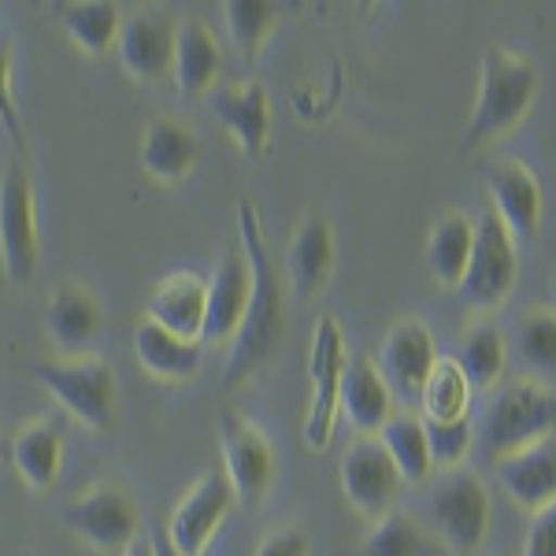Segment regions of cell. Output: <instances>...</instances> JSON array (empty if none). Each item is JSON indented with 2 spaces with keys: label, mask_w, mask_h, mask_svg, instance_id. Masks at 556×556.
I'll return each mask as SVG.
<instances>
[{
  "label": "cell",
  "mask_w": 556,
  "mask_h": 556,
  "mask_svg": "<svg viewBox=\"0 0 556 556\" xmlns=\"http://www.w3.org/2000/svg\"><path fill=\"white\" fill-rule=\"evenodd\" d=\"M238 245L241 256L249 264V308L241 319L235 342L227 349V364H223V386L235 390V386L249 382L264 364L275 361V353L282 349L286 334V301H282V278L278 267L267 256V241L260 230V215L253 208V201L238 204Z\"/></svg>",
  "instance_id": "6da1fadb"
},
{
  "label": "cell",
  "mask_w": 556,
  "mask_h": 556,
  "mask_svg": "<svg viewBox=\"0 0 556 556\" xmlns=\"http://www.w3.org/2000/svg\"><path fill=\"white\" fill-rule=\"evenodd\" d=\"M534 93H538V67L531 60L505 49H490L482 56V86H479V101H475L468 134H464V146L479 149L490 146L501 134L516 130L523 123V115L531 112Z\"/></svg>",
  "instance_id": "7a4b0ae2"
},
{
  "label": "cell",
  "mask_w": 556,
  "mask_h": 556,
  "mask_svg": "<svg viewBox=\"0 0 556 556\" xmlns=\"http://www.w3.org/2000/svg\"><path fill=\"white\" fill-rule=\"evenodd\" d=\"M556 430V393L534 379L508 382L490 401L479 427V453L486 460H505L534 442H545Z\"/></svg>",
  "instance_id": "3957f363"
},
{
  "label": "cell",
  "mask_w": 556,
  "mask_h": 556,
  "mask_svg": "<svg viewBox=\"0 0 556 556\" xmlns=\"http://www.w3.org/2000/svg\"><path fill=\"white\" fill-rule=\"evenodd\" d=\"M34 382L60 401L67 416L89 430H104L115 419V375L101 356H60L34 364Z\"/></svg>",
  "instance_id": "277c9868"
},
{
  "label": "cell",
  "mask_w": 556,
  "mask_h": 556,
  "mask_svg": "<svg viewBox=\"0 0 556 556\" xmlns=\"http://www.w3.org/2000/svg\"><path fill=\"white\" fill-rule=\"evenodd\" d=\"M64 523L89 549L123 556L141 538V516L130 490L119 482H97L64 505Z\"/></svg>",
  "instance_id": "5b68a950"
},
{
  "label": "cell",
  "mask_w": 556,
  "mask_h": 556,
  "mask_svg": "<svg viewBox=\"0 0 556 556\" xmlns=\"http://www.w3.org/2000/svg\"><path fill=\"white\" fill-rule=\"evenodd\" d=\"M41 260V227H38V197L30 175L12 164L0 175V267L8 282H30Z\"/></svg>",
  "instance_id": "8992f818"
},
{
  "label": "cell",
  "mask_w": 556,
  "mask_h": 556,
  "mask_svg": "<svg viewBox=\"0 0 556 556\" xmlns=\"http://www.w3.org/2000/svg\"><path fill=\"white\" fill-rule=\"evenodd\" d=\"M345 334L342 323L334 316H319L312 330L308 349V379H312V401L304 412V442L308 450L323 453L334 438L338 424V393H342V371H345Z\"/></svg>",
  "instance_id": "52a82bcc"
},
{
  "label": "cell",
  "mask_w": 556,
  "mask_h": 556,
  "mask_svg": "<svg viewBox=\"0 0 556 556\" xmlns=\"http://www.w3.org/2000/svg\"><path fill=\"white\" fill-rule=\"evenodd\" d=\"M519 275V256H516V238L505 230V223L490 212L479 215L475 223V241H471V256L460 278V298L471 308H497L505 304V298L513 293Z\"/></svg>",
  "instance_id": "ba28073f"
},
{
  "label": "cell",
  "mask_w": 556,
  "mask_h": 556,
  "mask_svg": "<svg viewBox=\"0 0 556 556\" xmlns=\"http://www.w3.org/2000/svg\"><path fill=\"white\" fill-rule=\"evenodd\" d=\"M430 523L453 553H475L490 531V493L471 471H450L434 482L427 501Z\"/></svg>",
  "instance_id": "9c48e42d"
},
{
  "label": "cell",
  "mask_w": 556,
  "mask_h": 556,
  "mask_svg": "<svg viewBox=\"0 0 556 556\" xmlns=\"http://www.w3.org/2000/svg\"><path fill=\"white\" fill-rule=\"evenodd\" d=\"M219 445H223V475H227L235 501L245 508L260 505L275 482V453L267 438L238 412L219 416Z\"/></svg>",
  "instance_id": "30bf717a"
},
{
  "label": "cell",
  "mask_w": 556,
  "mask_h": 556,
  "mask_svg": "<svg viewBox=\"0 0 556 556\" xmlns=\"http://www.w3.org/2000/svg\"><path fill=\"white\" fill-rule=\"evenodd\" d=\"M434 364H438V345L424 319H401L397 327L386 334L379 361H375L386 390L393 393L397 405H405V412L412 405H419V393H424Z\"/></svg>",
  "instance_id": "8fae6325"
},
{
  "label": "cell",
  "mask_w": 556,
  "mask_h": 556,
  "mask_svg": "<svg viewBox=\"0 0 556 556\" xmlns=\"http://www.w3.org/2000/svg\"><path fill=\"white\" fill-rule=\"evenodd\" d=\"M235 490H230L227 475L208 471L182 493V501L172 508L164 538L175 545L182 556H204V549L212 545V538L219 534L223 519L235 508Z\"/></svg>",
  "instance_id": "7c38bea8"
},
{
  "label": "cell",
  "mask_w": 556,
  "mask_h": 556,
  "mask_svg": "<svg viewBox=\"0 0 556 556\" xmlns=\"http://www.w3.org/2000/svg\"><path fill=\"white\" fill-rule=\"evenodd\" d=\"M338 479H342L345 501L367 519H382L397 501L401 486H405L379 438H361V442L349 445Z\"/></svg>",
  "instance_id": "4fadbf2b"
},
{
  "label": "cell",
  "mask_w": 556,
  "mask_h": 556,
  "mask_svg": "<svg viewBox=\"0 0 556 556\" xmlns=\"http://www.w3.org/2000/svg\"><path fill=\"white\" fill-rule=\"evenodd\" d=\"M178 23L164 8H141L134 15H123L119 30V60L138 83H160L172 75L175 64Z\"/></svg>",
  "instance_id": "5bb4252c"
},
{
  "label": "cell",
  "mask_w": 556,
  "mask_h": 556,
  "mask_svg": "<svg viewBox=\"0 0 556 556\" xmlns=\"http://www.w3.org/2000/svg\"><path fill=\"white\" fill-rule=\"evenodd\" d=\"M249 264L238 249H223L208 278V304H204L201 345H230L249 308Z\"/></svg>",
  "instance_id": "9a60e30c"
},
{
  "label": "cell",
  "mask_w": 556,
  "mask_h": 556,
  "mask_svg": "<svg viewBox=\"0 0 556 556\" xmlns=\"http://www.w3.org/2000/svg\"><path fill=\"white\" fill-rule=\"evenodd\" d=\"M204 304H208V278L197 271H172L156 282L146 301V319L164 327L167 334L201 342Z\"/></svg>",
  "instance_id": "2e32d148"
},
{
  "label": "cell",
  "mask_w": 556,
  "mask_h": 556,
  "mask_svg": "<svg viewBox=\"0 0 556 556\" xmlns=\"http://www.w3.org/2000/svg\"><path fill=\"white\" fill-rule=\"evenodd\" d=\"M45 330L67 356H86V349L101 338L104 312L101 301L78 282H60L45 301Z\"/></svg>",
  "instance_id": "e0dca14e"
},
{
  "label": "cell",
  "mask_w": 556,
  "mask_h": 556,
  "mask_svg": "<svg viewBox=\"0 0 556 556\" xmlns=\"http://www.w3.org/2000/svg\"><path fill=\"white\" fill-rule=\"evenodd\" d=\"M493 215L505 223V230L519 241H531L542 227V182L534 178L531 167L519 160H505V164L490 167L486 175Z\"/></svg>",
  "instance_id": "ac0fdd59"
},
{
  "label": "cell",
  "mask_w": 556,
  "mask_h": 556,
  "mask_svg": "<svg viewBox=\"0 0 556 556\" xmlns=\"http://www.w3.org/2000/svg\"><path fill=\"white\" fill-rule=\"evenodd\" d=\"M212 115L227 127L230 138L238 141L249 156L267 149L271 134V97L260 83H230L212 93Z\"/></svg>",
  "instance_id": "d6986e66"
},
{
  "label": "cell",
  "mask_w": 556,
  "mask_h": 556,
  "mask_svg": "<svg viewBox=\"0 0 556 556\" xmlns=\"http://www.w3.org/2000/svg\"><path fill=\"white\" fill-rule=\"evenodd\" d=\"M497 479L508 497H513L519 508H527L531 516L538 508L553 505L556 501V442L545 438V442H534V445H527V450L505 456L497 468Z\"/></svg>",
  "instance_id": "ffe728a7"
},
{
  "label": "cell",
  "mask_w": 556,
  "mask_h": 556,
  "mask_svg": "<svg viewBox=\"0 0 556 556\" xmlns=\"http://www.w3.org/2000/svg\"><path fill=\"white\" fill-rule=\"evenodd\" d=\"M338 412L361 430V438H375L393 416V393L386 390L379 367L367 356H353L342 371V393H338Z\"/></svg>",
  "instance_id": "44dd1931"
},
{
  "label": "cell",
  "mask_w": 556,
  "mask_h": 556,
  "mask_svg": "<svg viewBox=\"0 0 556 556\" xmlns=\"http://www.w3.org/2000/svg\"><path fill=\"white\" fill-rule=\"evenodd\" d=\"M64 442H67V430L64 419L56 416H45L20 427V434L12 438V468L20 471L26 486L38 493L52 490L60 468H64Z\"/></svg>",
  "instance_id": "7402d4cb"
},
{
  "label": "cell",
  "mask_w": 556,
  "mask_h": 556,
  "mask_svg": "<svg viewBox=\"0 0 556 556\" xmlns=\"http://www.w3.org/2000/svg\"><path fill=\"white\" fill-rule=\"evenodd\" d=\"M334 230L327 219L308 215L298 227V235L290 238L286 249V278H290L298 298H316L323 286L334 275Z\"/></svg>",
  "instance_id": "603a6c76"
},
{
  "label": "cell",
  "mask_w": 556,
  "mask_h": 556,
  "mask_svg": "<svg viewBox=\"0 0 556 556\" xmlns=\"http://www.w3.org/2000/svg\"><path fill=\"white\" fill-rule=\"evenodd\" d=\"M134 356L141 371H149L160 382H190L204 364V345L167 334L164 327L141 319L134 327Z\"/></svg>",
  "instance_id": "cb8c5ba5"
},
{
  "label": "cell",
  "mask_w": 556,
  "mask_h": 556,
  "mask_svg": "<svg viewBox=\"0 0 556 556\" xmlns=\"http://www.w3.org/2000/svg\"><path fill=\"white\" fill-rule=\"evenodd\" d=\"M223 67V52L215 41L212 26L201 20L178 23V41H175V64L172 78L182 97H208Z\"/></svg>",
  "instance_id": "d4e9b609"
},
{
  "label": "cell",
  "mask_w": 556,
  "mask_h": 556,
  "mask_svg": "<svg viewBox=\"0 0 556 556\" xmlns=\"http://www.w3.org/2000/svg\"><path fill=\"white\" fill-rule=\"evenodd\" d=\"M201 146L197 134L178 119H156L149 123L146 141H141V167L156 182H182L197 167Z\"/></svg>",
  "instance_id": "484cf974"
},
{
  "label": "cell",
  "mask_w": 556,
  "mask_h": 556,
  "mask_svg": "<svg viewBox=\"0 0 556 556\" xmlns=\"http://www.w3.org/2000/svg\"><path fill=\"white\" fill-rule=\"evenodd\" d=\"M60 26L86 56H104L123 30V12L112 0H78V4H60L56 8Z\"/></svg>",
  "instance_id": "4316f807"
},
{
  "label": "cell",
  "mask_w": 556,
  "mask_h": 556,
  "mask_svg": "<svg viewBox=\"0 0 556 556\" xmlns=\"http://www.w3.org/2000/svg\"><path fill=\"white\" fill-rule=\"evenodd\" d=\"M379 442H382V450L390 453V460H393V468H397L401 482L419 486V482L430 479L434 464H430L424 419H419V416H412V412H393V416L386 419V427L379 430Z\"/></svg>",
  "instance_id": "83f0119b"
},
{
  "label": "cell",
  "mask_w": 556,
  "mask_h": 556,
  "mask_svg": "<svg viewBox=\"0 0 556 556\" xmlns=\"http://www.w3.org/2000/svg\"><path fill=\"white\" fill-rule=\"evenodd\" d=\"M471 241H475V223L460 212L442 215L438 227L430 230L427 264L442 286H460L464 267H468V256H471Z\"/></svg>",
  "instance_id": "f1b7e54d"
},
{
  "label": "cell",
  "mask_w": 556,
  "mask_h": 556,
  "mask_svg": "<svg viewBox=\"0 0 556 556\" xmlns=\"http://www.w3.org/2000/svg\"><path fill=\"white\" fill-rule=\"evenodd\" d=\"M456 367L464 371L471 390H490L497 386V379L505 375V361H508V349H505V334L490 323H479L464 334L460 349H456Z\"/></svg>",
  "instance_id": "f546056e"
},
{
  "label": "cell",
  "mask_w": 556,
  "mask_h": 556,
  "mask_svg": "<svg viewBox=\"0 0 556 556\" xmlns=\"http://www.w3.org/2000/svg\"><path fill=\"white\" fill-rule=\"evenodd\" d=\"M468 401H471V386L464 379V371L456 367V361H438L434 371L419 393V419H434V424H445V419H464L468 416Z\"/></svg>",
  "instance_id": "4dcf8cb0"
},
{
  "label": "cell",
  "mask_w": 556,
  "mask_h": 556,
  "mask_svg": "<svg viewBox=\"0 0 556 556\" xmlns=\"http://www.w3.org/2000/svg\"><path fill=\"white\" fill-rule=\"evenodd\" d=\"M223 15H227V30L230 41L238 45V52L245 60H256L260 49L271 38L275 23H278V8L271 0H227L223 4Z\"/></svg>",
  "instance_id": "1f68e13d"
},
{
  "label": "cell",
  "mask_w": 556,
  "mask_h": 556,
  "mask_svg": "<svg viewBox=\"0 0 556 556\" xmlns=\"http://www.w3.org/2000/svg\"><path fill=\"white\" fill-rule=\"evenodd\" d=\"M516 356L527 371H556V316L534 312L516 330Z\"/></svg>",
  "instance_id": "d6a6232c"
},
{
  "label": "cell",
  "mask_w": 556,
  "mask_h": 556,
  "mask_svg": "<svg viewBox=\"0 0 556 556\" xmlns=\"http://www.w3.org/2000/svg\"><path fill=\"white\" fill-rule=\"evenodd\" d=\"M427 534L405 513H386L367 534L364 556H424Z\"/></svg>",
  "instance_id": "836d02e7"
},
{
  "label": "cell",
  "mask_w": 556,
  "mask_h": 556,
  "mask_svg": "<svg viewBox=\"0 0 556 556\" xmlns=\"http://www.w3.org/2000/svg\"><path fill=\"white\" fill-rule=\"evenodd\" d=\"M424 434H427V450H430V464H434V468H456L475 445V427L468 416L445 419V424L424 419Z\"/></svg>",
  "instance_id": "e575fe53"
},
{
  "label": "cell",
  "mask_w": 556,
  "mask_h": 556,
  "mask_svg": "<svg viewBox=\"0 0 556 556\" xmlns=\"http://www.w3.org/2000/svg\"><path fill=\"white\" fill-rule=\"evenodd\" d=\"M12 67H15L12 41L0 38V127L8 130V138H12L15 146H23V119H20V104H15Z\"/></svg>",
  "instance_id": "d590c367"
},
{
  "label": "cell",
  "mask_w": 556,
  "mask_h": 556,
  "mask_svg": "<svg viewBox=\"0 0 556 556\" xmlns=\"http://www.w3.org/2000/svg\"><path fill=\"white\" fill-rule=\"evenodd\" d=\"M523 556H556V501L534 513L531 527H527Z\"/></svg>",
  "instance_id": "8d00e7d4"
},
{
  "label": "cell",
  "mask_w": 556,
  "mask_h": 556,
  "mask_svg": "<svg viewBox=\"0 0 556 556\" xmlns=\"http://www.w3.org/2000/svg\"><path fill=\"white\" fill-rule=\"evenodd\" d=\"M308 534L298 531V527H282V531L267 534L264 542L256 545V556H308Z\"/></svg>",
  "instance_id": "74e56055"
},
{
  "label": "cell",
  "mask_w": 556,
  "mask_h": 556,
  "mask_svg": "<svg viewBox=\"0 0 556 556\" xmlns=\"http://www.w3.org/2000/svg\"><path fill=\"white\" fill-rule=\"evenodd\" d=\"M149 538H152V553H156V556H182V553H178V549H175V545H172V542H167V538H164V534L149 531Z\"/></svg>",
  "instance_id": "f35d334b"
},
{
  "label": "cell",
  "mask_w": 556,
  "mask_h": 556,
  "mask_svg": "<svg viewBox=\"0 0 556 556\" xmlns=\"http://www.w3.org/2000/svg\"><path fill=\"white\" fill-rule=\"evenodd\" d=\"M123 556H156V553H152V538H149V534H141L138 542H134Z\"/></svg>",
  "instance_id": "ab89813d"
},
{
  "label": "cell",
  "mask_w": 556,
  "mask_h": 556,
  "mask_svg": "<svg viewBox=\"0 0 556 556\" xmlns=\"http://www.w3.org/2000/svg\"><path fill=\"white\" fill-rule=\"evenodd\" d=\"M549 301H553V308H556V275H553V282H549Z\"/></svg>",
  "instance_id": "60d3db41"
},
{
  "label": "cell",
  "mask_w": 556,
  "mask_h": 556,
  "mask_svg": "<svg viewBox=\"0 0 556 556\" xmlns=\"http://www.w3.org/2000/svg\"><path fill=\"white\" fill-rule=\"evenodd\" d=\"M0 453H4V442H0Z\"/></svg>",
  "instance_id": "b9f144b4"
}]
</instances>
